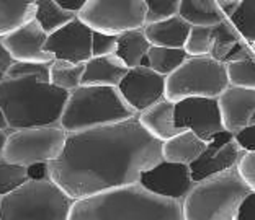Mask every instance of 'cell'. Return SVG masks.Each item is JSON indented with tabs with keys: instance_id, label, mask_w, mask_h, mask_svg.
I'll list each match as a JSON object with an SVG mask.
<instances>
[{
	"instance_id": "6da1fadb",
	"label": "cell",
	"mask_w": 255,
	"mask_h": 220,
	"mask_svg": "<svg viewBox=\"0 0 255 220\" xmlns=\"http://www.w3.org/2000/svg\"><path fill=\"white\" fill-rule=\"evenodd\" d=\"M162 160V142L139 124L137 114L118 123L67 132L48 175L74 199L139 181Z\"/></svg>"
},
{
	"instance_id": "7a4b0ae2",
	"label": "cell",
	"mask_w": 255,
	"mask_h": 220,
	"mask_svg": "<svg viewBox=\"0 0 255 220\" xmlns=\"http://www.w3.org/2000/svg\"><path fill=\"white\" fill-rule=\"evenodd\" d=\"M67 96L49 82V62L13 61L0 77V106L10 131L59 124Z\"/></svg>"
},
{
	"instance_id": "3957f363",
	"label": "cell",
	"mask_w": 255,
	"mask_h": 220,
	"mask_svg": "<svg viewBox=\"0 0 255 220\" xmlns=\"http://www.w3.org/2000/svg\"><path fill=\"white\" fill-rule=\"evenodd\" d=\"M69 220H183V209L182 201L132 181L74 199Z\"/></svg>"
},
{
	"instance_id": "277c9868",
	"label": "cell",
	"mask_w": 255,
	"mask_h": 220,
	"mask_svg": "<svg viewBox=\"0 0 255 220\" xmlns=\"http://www.w3.org/2000/svg\"><path fill=\"white\" fill-rule=\"evenodd\" d=\"M136 114L118 86L80 85L69 91L59 124L66 132H80L129 119Z\"/></svg>"
},
{
	"instance_id": "5b68a950",
	"label": "cell",
	"mask_w": 255,
	"mask_h": 220,
	"mask_svg": "<svg viewBox=\"0 0 255 220\" xmlns=\"http://www.w3.org/2000/svg\"><path fill=\"white\" fill-rule=\"evenodd\" d=\"M251 193L236 166L195 181L182 201L183 220H236L242 199Z\"/></svg>"
},
{
	"instance_id": "8992f818",
	"label": "cell",
	"mask_w": 255,
	"mask_h": 220,
	"mask_svg": "<svg viewBox=\"0 0 255 220\" xmlns=\"http://www.w3.org/2000/svg\"><path fill=\"white\" fill-rule=\"evenodd\" d=\"M74 198L48 178H28L0 199V220H69Z\"/></svg>"
},
{
	"instance_id": "52a82bcc",
	"label": "cell",
	"mask_w": 255,
	"mask_h": 220,
	"mask_svg": "<svg viewBox=\"0 0 255 220\" xmlns=\"http://www.w3.org/2000/svg\"><path fill=\"white\" fill-rule=\"evenodd\" d=\"M228 86L223 62L211 56H188L165 77V98L173 103L188 96L218 98Z\"/></svg>"
},
{
	"instance_id": "ba28073f",
	"label": "cell",
	"mask_w": 255,
	"mask_h": 220,
	"mask_svg": "<svg viewBox=\"0 0 255 220\" xmlns=\"http://www.w3.org/2000/svg\"><path fill=\"white\" fill-rule=\"evenodd\" d=\"M66 136L61 124L11 129L5 139L2 158L23 166L49 163L61 155Z\"/></svg>"
},
{
	"instance_id": "9c48e42d",
	"label": "cell",
	"mask_w": 255,
	"mask_h": 220,
	"mask_svg": "<svg viewBox=\"0 0 255 220\" xmlns=\"http://www.w3.org/2000/svg\"><path fill=\"white\" fill-rule=\"evenodd\" d=\"M147 7L144 0H87L77 16L92 31L115 34L144 28Z\"/></svg>"
},
{
	"instance_id": "30bf717a",
	"label": "cell",
	"mask_w": 255,
	"mask_h": 220,
	"mask_svg": "<svg viewBox=\"0 0 255 220\" xmlns=\"http://www.w3.org/2000/svg\"><path fill=\"white\" fill-rule=\"evenodd\" d=\"M175 126L180 129H191L196 136L210 139L224 131L219 114L218 100L208 96H188L175 101Z\"/></svg>"
},
{
	"instance_id": "8fae6325",
	"label": "cell",
	"mask_w": 255,
	"mask_h": 220,
	"mask_svg": "<svg viewBox=\"0 0 255 220\" xmlns=\"http://www.w3.org/2000/svg\"><path fill=\"white\" fill-rule=\"evenodd\" d=\"M118 90L128 105L139 113L165 98V77L141 64L128 69L126 75L118 83Z\"/></svg>"
},
{
	"instance_id": "7c38bea8",
	"label": "cell",
	"mask_w": 255,
	"mask_h": 220,
	"mask_svg": "<svg viewBox=\"0 0 255 220\" xmlns=\"http://www.w3.org/2000/svg\"><path fill=\"white\" fill-rule=\"evenodd\" d=\"M242 152L244 150L234 141L233 132L226 129L218 132L206 142V147L200 157L188 165L191 178H193V181H200V179L214 175V173L236 166Z\"/></svg>"
},
{
	"instance_id": "4fadbf2b",
	"label": "cell",
	"mask_w": 255,
	"mask_h": 220,
	"mask_svg": "<svg viewBox=\"0 0 255 220\" xmlns=\"http://www.w3.org/2000/svg\"><path fill=\"white\" fill-rule=\"evenodd\" d=\"M92 33L94 31L75 16L59 30L48 34L44 48L54 59L87 62L92 57Z\"/></svg>"
},
{
	"instance_id": "5bb4252c",
	"label": "cell",
	"mask_w": 255,
	"mask_h": 220,
	"mask_svg": "<svg viewBox=\"0 0 255 220\" xmlns=\"http://www.w3.org/2000/svg\"><path fill=\"white\" fill-rule=\"evenodd\" d=\"M139 183L155 194L178 201H183L195 184L188 165L167 161L164 158L157 165L142 171L139 176Z\"/></svg>"
},
{
	"instance_id": "9a60e30c",
	"label": "cell",
	"mask_w": 255,
	"mask_h": 220,
	"mask_svg": "<svg viewBox=\"0 0 255 220\" xmlns=\"http://www.w3.org/2000/svg\"><path fill=\"white\" fill-rule=\"evenodd\" d=\"M46 39H48V33L38 25L36 20L31 18L2 36V43L13 61L51 62L54 57L44 48Z\"/></svg>"
},
{
	"instance_id": "2e32d148",
	"label": "cell",
	"mask_w": 255,
	"mask_h": 220,
	"mask_svg": "<svg viewBox=\"0 0 255 220\" xmlns=\"http://www.w3.org/2000/svg\"><path fill=\"white\" fill-rule=\"evenodd\" d=\"M216 100L226 131L236 134L251 124V118L255 111V90L229 85Z\"/></svg>"
},
{
	"instance_id": "e0dca14e",
	"label": "cell",
	"mask_w": 255,
	"mask_h": 220,
	"mask_svg": "<svg viewBox=\"0 0 255 220\" xmlns=\"http://www.w3.org/2000/svg\"><path fill=\"white\" fill-rule=\"evenodd\" d=\"M173 111H175V103L167 100V98H162V100L155 101L154 105L139 111L137 121L150 136L164 142L182 131L180 127L175 126Z\"/></svg>"
},
{
	"instance_id": "ac0fdd59",
	"label": "cell",
	"mask_w": 255,
	"mask_h": 220,
	"mask_svg": "<svg viewBox=\"0 0 255 220\" xmlns=\"http://www.w3.org/2000/svg\"><path fill=\"white\" fill-rule=\"evenodd\" d=\"M128 72V66L117 54L92 56L85 62L80 85L118 86Z\"/></svg>"
},
{
	"instance_id": "d6986e66",
	"label": "cell",
	"mask_w": 255,
	"mask_h": 220,
	"mask_svg": "<svg viewBox=\"0 0 255 220\" xmlns=\"http://www.w3.org/2000/svg\"><path fill=\"white\" fill-rule=\"evenodd\" d=\"M191 25L183 20L180 15H173L169 18L150 21L144 25V33L152 46H165V48H183L187 41Z\"/></svg>"
},
{
	"instance_id": "ffe728a7",
	"label": "cell",
	"mask_w": 255,
	"mask_h": 220,
	"mask_svg": "<svg viewBox=\"0 0 255 220\" xmlns=\"http://www.w3.org/2000/svg\"><path fill=\"white\" fill-rule=\"evenodd\" d=\"M205 139L195 134L191 129H182L178 134L162 142V158L175 163L190 165L200 157L206 147Z\"/></svg>"
},
{
	"instance_id": "44dd1931",
	"label": "cell",
	"mask_w": 255,
	"mask_h": 220,
	"mask_svg": "<svg viewBox=\"0 0 255 220\" xmlns=\"http://www.w3.org/2000/svg\"><path fill=\"white\" fill-rule=\"evenodd\" d=\"M149 48L150 43L146 38V33H144L142 28H136V30H128L118 34L117 53L115 54L126 64L128 69H131L141 66Z\"/></svg>"
},
{
	"instance_id": "7402d4cb",
	"label": "cell",
	"mask_w": 255,
	"mask_h": 220,
	"mask_svg": "<svg viewBox=\"0 0 255 220\" xmlns=\"http://www.w3.org/2000/svg\"><path fill=\"white\" fill-rule=\"evenodd\" d=\"M178 15L190 25L213 26L226 20L218 0H180Z\"/></svg>"
},
{
	"instance_id": "603a6c76",
	"label": "cell",
	"mask_w": 255,
	"mask_h": 220,
	"mask_svg": "<svg viewBox=\"0 0 255 220\" xmlns=\"http://www.w3.org/2000/svg\"><path fill=\"white\" fill-rule=\"evenodd\" d=\"M34 10V0H0V38L31 20Z\"/></svg>"
},
{
	"instance_id": "cb8c5ba5",
	"label": "cell",
	"mask_w": 255,
	"mask_h": 220,
	"mask_svg": "<svg viewBox=\"0 0 255 220\" xmlns=\"http://www.w3.org/2000/svg\"><path fill=\"white\" fill-rule=\"evenodd\" d=\"M34 3H36V10H34L33 18L48 34L59 30L61 26L77 16L74 11L62 8L56 0H34Z\"/></svg>"
},
{
	"instance_id": "d4e9b609",
	"label": "cell",
	"mask_w": 255,
	"mask_h": 220,
	"mask_svg": "<svg viewBox=\"0 0 255 220\" xmlns=\"http://www.w3.org/2000/svg\"><path fill=\"white\" fill-rule=\"evenodd\" d=\"M85 62H71L64 59H53L49 62V82L66 91L80 86Z\"/></svg>"
},
{
	"instance_id": "484cf974",
	"label": "cell",
	"mask_w": 255,
	"mask_h": 220,
	"mask_svg": "<svg viewBox=\"0 0 255 220\" xmlns=\"http://www.w3.org/2000/svg\"><path fill=\"white\" fill-rule=\"evenodd\" d=\"M188 54L183 48H165V46H152L147 49V66L157 73L167 77L177 67H180Z\"/></svg>"
},
{
	"instance_id": "4316f807",
	"label": "cell",
	"mask_w": 255,
	"mask_h": 220,
	"mask_svg": "<svg viewBox=\"0 0 255 220\" xmlns=\"http://www.w3.org/2000/svg\"><path fill=\"white\" fill-rule=\"evenodd\" d=\"M244 41L241 38V34L237 33V30L233 26L228 18L219 21L218 25H213V33H211V49H210V54L213 59H216L219 62L226 61L228 54L233 51V48L237 44Z\"/></svg>"
},
{
	"instance_id": "83f0119b",
	"label": "cell",
	"mask_w": 255,
	"mask_h": 220,
	"mask_svg": "<svg viewBox=\"0 0 255 220\" xmlns=\"http://www.w3.org/2000/svg\"><path fill=\"white\" fill-rule=\"evenodd\" d=\"M228 20L247 44H255V0H241Z\"/></svg>"
},
{
	"instance_id": "f1b7e54d",
	"label": "cell",
	"mask_w": 255,
	"mask_h": 220,
	"mask_svg": "<svg viewBox=\"0 0 255 220\" xmlns=\"http://www.w3.org/2000/svg\"><path fill=\"white\" fill-rule=\"evenodd\" d=\"M224 67L229 85L255 90V56H249L237 62H228Z\"/></svg>"
},
{
	"instance_id": "f546056e",
	"label": "cell",
	"mask_w": 255,
	"mask_h": 220,
	"mask_svg": "<svg viewBox=\"0 0 255 220\" xmlns=\"http://www.w3.org/2000/svg\"><path fill=\"white\" fill-rule=\"evenodd\" d=\"M30 178L28 166L11 163L5 158H0V196H5L16 189L21 183Z\"/></svg>"
},
{
	"instance_id": "4dcf8cb0",
	"label": "cell",
	"mask_w": 255,
	"mask_h": 220,
	"mask_svg": "<svg viewBox=\"0 0 255 220\" xmlns=\"http://www.w3.org/2000/svg\"><path fill=\"white\" fill-rule=\"evenodd\" d=\"M211 33L213 26L205 25H191L187 41L183 44V49L188 56H208L211 49Z\"/></svg>"
},
{
	"instance_id": "1f68e13d",
	"label": "cell",
	"mask_w": 255,
	"mask_h": 220,
	"mask_svg": "<svg viewBox=\"0 0 255 220\" xmlns=\"http://www.w3.org/2000/svg\"><path fill=\"white\" fill-rule=\"evenodd\" d=\"M144 2L147 7L146 23L178 15V8H180V0H144Z\"/></svg>"
},
{
	"instance_id": "d6a6232c",
	"label": "cell",
	"mask_w": 255,
	"mask_h": 220,
	"mask_svg": "<svg viewBox=\"0 0 255 220\" xmlns=\"http://www.w3.org/2000/svg\"><path fill=\"white\" fill-rule=\"evenodd\" d=\"M236 170L249 189L255 191V152L244 150L236 163Z\"/></svg>"
},
{
	"instance_id": "836d02e7",
	"label": "cell",
	"mask_w": 255,
	"mask_h": 220,
	"mask_svg": "<svg viewBox=\"0 0 255 220\" xmlns=\"http://www.w3.org/2000/svg\"><path fill=\"white\" fill-rule=\"evenodd\" d=\"M117 53V36L100 31L92 33V56H107Z\"/></svg>"
},
{
	"instance_id": "e575fe53",
	"label": "cell",
	"mask_w": 255,
	"mask_h": 220,
	"mask_svg": "<svg viewBox=\"0 0 255 220\" xmlns=\"http://www.w3.org/2000/svg\"><path fill=\"white\" fill-rule=\"evenodd\" d=\"M234 141L239 144L242 150H251L255 152V124H249L244 129L234 134Z\"/></svg>"
},
{
	"instance_id": "d590c367",
	"label": "cell",
	"mask_w": 255,
	"mask_h": 220,
	"mask_svg": "<svg viewBox=\"0 0 255 220\" xmlns=\"http://www.w3.org/2000/svg\"><path fill=\"white\" fill-rule=\"evenodd\" d=\"M236 220H255V191H251L242 199L236 214Z\"/></svg>"
},
{
	"instance_id": "8d00e7d4",
	"label": "cell",
	"mask_w": 255,
	"mask_h": 220,
	"mask_svg": "<svg viewBox=\"0 0 255 220\" xmlns=\"http://www.w3.org/2000/svg\"><path fill=\"white\" fill-rule=\"evenodd\" d=\"M13 62V59H11V56L8 54L7 48L3 46L2 43V38H0V77L5 73V71L10 67V64Z\"/></svg>"
},
{
	"instance_id": "74e56055",
	"label": "cell",
	"mask_w": 255,
	"mask_h": 220,
	"mask_svg": "<svg viewBox=\"0 0 255 220\" xmlns=\"http://www.w3.org/2000/svg\"><path fill=\"white\" fill-rule=\"evenodd\" d=\"M56 2L59 3L62 8L71 10L74 13H79L80 8L87 3V0H56Z\"/></svg>"
},
{
	"instance_id": "f35d334b",
	"label": "cell",
	"mask_w": 255,
	"mask_h": 220,
	"mask_svg": "<svg viewBox=\"0 0 255 220\" xmlns=\"http://www.w3.org/2000/svg\"><path fill=\"white\" fill-rule=\"evenodd\" d=\"M218 2H219V7H221L226 18H229V16L236 11L237 5H239V2H229V0H218Z\"/></svg>"
},
{
	"instance_id": "ab89813d",
	"label": "cell",
	"mask_w": 255,
	"mask_h": 220,
	"mask_svg": "<svg viewBox=\"0 0 255 220\" xmlns=\"http://www.w3.org/2000/svg\"><path fill=\"white\" fill-rule=\"evenodd\" d=\"M0 131H10L8 129V123H7V118L3 114V109L0 106Z\"/></svg>"
},
{
	"instance_id": "60d3db41",
	"label": "cell",
	"mask_w": 255,
	"mask_h": 220,
	"mask_svg": "<svg viewBox=\"0 0 255 220\" xmlns=\"http://www.w3.org/2000/svg\"><path fill=\"white\" fill-rule=\"evenodd\" d=\"M8 131H0V158H2V152H3V146H5V139H7Z\"/></svg>"
},
{
	"instance_id": "b9f144b4",
	"label": "cell",
	"mask_w": 255,
	"mask_h": 220,
	"mask_svg": "<svg viewBox=\"0 0 255 220\" xmlns=\"http://www.w3.org/2000/svg\"><path fill=\"white\" fill-rule=\"evenodd\" d=\"M251 124H255V111H254L252 118H251Z\"/></svg>"
},
{
	"instance_id": "7bdbcfd3",
	"label": "cell",
	"mask_w": 255,
	"mask_h": 220,
	"mask_svg": "<svg viewBox=\"0 0 255 220\" xmlns=\"http://www.w3.org/2000/svg\"><path fill=\"white\" fill-rule=\"evenodd\" d=\"M249 46H251V49H252V53L255 54V44H249Z\"/></svg>"
},
{
	"instance_id": "ee69618b",
	"label": "cell",
	"mask_w": 255,
	"mask_h": 220,
	"mask_svg": "<svg viewBox=\"0 0 255 220\" xmlns=\"http://www.w3.org/2000/svg\"><path fill=\"white\" fill-rule=\"evenodd\" d=\"M229 2H241V0H229Z\"/></svg>"
},
{
	"instance_id": "f6af8a7d",
	"label": "cell",
	"mask_w": 255,
	"mask_h": 220,
	"mask_svg": "<svg viewBox=\"0 0 255 220\" xmlns=\"http://www.w3.org/2000/svg\"><path fill=\"white\" fill-rule=\"evenodd\" d=\"M0 199H2V196H0Z\"/></svg>"
}]
</instances>
